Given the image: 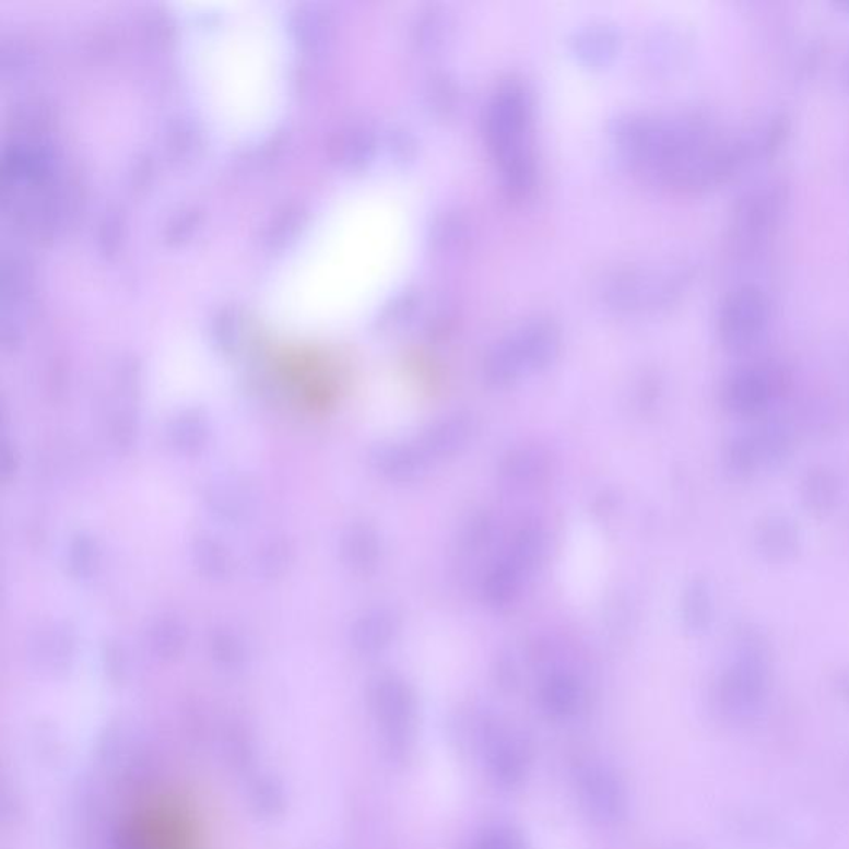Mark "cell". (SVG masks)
Segmentation results:
<instances>
[{"label":"cell","mask_w":849,"mask_h":849,"mask_svg":"<svg viewBox=\"0 0 849 849\" xmlns=\"http://www.w3.org/2000/svg\"><path fill=\"white\" fill-rule=\"evenodd\" d=\"M166 438L178 453L197 457L210 440V420L201 409H185L173 416L166 428Z\"/></svg>","instance_id":"obj_12"},{"label":"cell","mask_w":849,"mask_h":849,"mask_svg":"<svg viewBox=\"0 0 849 849\" xmlns=\"http://www.w3.org/2000/svg\"><path fill=\"white\" fill-rule=\"evenodd\" d=\"M503 473L509 482L530 485L546 473V460L536 451L518 450L506 458Z\"/></svg>","instance_id":"obj_25"},{"label":"cell","mask_w":849,"mask_h":849,"mask_svg":"<svg viewBox=\"0 0 849 849\" xmlns=\"http://www.w3.org/2000/svg\"><path fill=\"white\" fill-rule=\"evenodd\" d=\"M188 629L179 617L165 614L153 621L149 629V642L160 659H175L185 649Z\"/></svg>","instance_id":"obj_20"},{"label":"cell","mask_w":849,"mask_h":849,"mask_svg":"<svg viewBox=\"0 0 849 849\" xmlns=\"http://www.w3.org/2000/svg\"><path fill=\"white\" fill-rule=\"evenodd\" d=\"M791 130V118L785 111H778L777 115L768 120V123L762 128L760 134L755 138L758 155H771L785 143Z\"/></svg>","instance_id":"obj_29"},{"label":"cell","mask_w":849,"mask_h":849,"mask_svg":"<svg viewBox=\"0 0 849 849\" xmlns=\"http://www.w3.org/2000/svg\"><path fill=\"white\" fill-rule=\"evenodd\" d=\"M471 849H527L523 836L509 826L486 829Z\"/></svg>","instance_id":"obj_32"},{"label":"cell","mask_w":849,"mask_h":849,"mask_svg":"<svg viewBox=\"0 0 849 849\" xmlns=\"http://www.w3.org/2000/svg\"><path fill=\"white\" fill-rule=\"evenodd\" d=\"M19 458L15 455V448L8 445L4 450V482H9L12 475L17 471Z\"/></svg>","instance_id":"obj_33"},{"label":"cell","mask_w":849,"mask_h":849,"mask_svg":"<svg viewBox=\"0 0 849 849\" xmlns=\"http://www.w3.org/2000/svg\"><path fill=\"white\" fill-rule=\"evenodd\" d=\"M208 505L214 515L224 521H243L255 508L252 492L241 480H223L211 485L207 495Z\"/></svg>","instance_id":"obj_17"},{"label":"cell","mask_w":849,"mask_h":849,"mask_svg":"<svg viewBox=\"0 0 849 849\" xmlns=\"http://www.w3.org/2000/svg\"><path fill=\"white\" fill-rule=\"evenodd\" d=\"M547 540L540 527H527L516 534L509 563L521 573L536 568L546 554Z\"/></svg>","instance_id":"obj_22"},{"label":"cell","mask_w":849,"mask_h":849,"mask_svg":"<svg viewBox=\"0 0 849 849\" xmlns=\"http://www.w3.org/2000/svg\"><path fill=\"white\" fill-rule=\"evenodd\" d=\"M425 101L435 114H448L457 105V83L447 73H435L425 89Z\"/></svg>","instance_id":"obj_27"},{"label":"cell","mask_w":849,"mask_h":849,"mask_svg":"<svg viewBox=\"0 0 849 849\" xmlns=\"http://www.w3.org/2000/svg\"><path fill=\"white\" fill-rule=\"evenodd\" d=\"M399 621L390 609L377 608L365 612L352 626V644L358 652L377 653L386 649L396 637Z\"/></svg>","instance_id":"obj_15"},{"label":"cell","mask_w":849,"mask_h":849,"mask_svg":"<svg viewBox=\"0 0 849 849\" xmlns=\"http://www.w3.org/2000/svg\"><path fill=\"white\" fill-rule=\"evenodd\" d=\"M790 197L783 178L768 179L743 191L732 208L730 234L742 251L755 248L777 226Z\"/></svg>","instance_id":"obj_3"},{"label":"cell","mask_w":849,"mask_h":849,"mask_svg":"<svg viewBox=\"0 0 849 849\" xmlns=\"http://www.w3.org/2000/svg\"><path fill=\"white\" fill-rule=\"evenodd\" d=\"M75 633L67 623H50L42 627L34 639L37 659L49 664H63L72 657Z\"/></svg>","instance_id":"obj_18"},{"label":"cell","mask_w":849,"mask_h":849,"mask_svg":"<svg viewBox=\"0 0 849 849\" xmlns=\"http://www.w3.org/2000/svg\"><path fill=\"white\" fill-rule=\"evenodd\" d=\"M467 234V220L457 211H447L434 221L432 239L441 249L453 248L463 241Z\"/></svg>","instance_id":"obj_28"},{"label":"cell","mask_w":849,"mask_h":849,"mask_svg":"<svg viewBox=\"0 0 849 849\" xmlns=\"http://www.w3.org/2000/svg\"><path fill=\"white\" fill-rule=\"evenodd\" d=\"M473 434V420L468 415H451L434 423L420 441L425 457H450L467 447Z\"/></svg>","instance_id":"obj_14"},{"label":"cell","mask_w":849,"mask_h":849,"mask_svg":"<svg viewBox=\"0 0 849 849\" xmlns=\"http://www.w3.org/2000/svg\"><path fill=\"white\" fill-rule=\"evenodd\" d=\"M540 701L544 712L553 719H571L585 705V687L575 675L557 672L541 685Z\"/></svg>","instance_id":"obj_11"},{"label":"cell","mask_w":849,"mask_h":849,"mask_svg":"<svg viewBox=\"0 0 849 849\" xmlns=\"http://www.w3.org/2000/svg\"><path fill=\"white\" fill-rule=\"evenodd\" d=\"M770 317V299L757 284H740L723 297L717 317L722 341L730 347H745L762 334Z\"/></svg>","instance_id":"obj_7"},{"label":"cell","mask_w":849,"mask_h":849,"mask_svg":"<svg viewBox=\"0 0 849 849\" xmlns=\"http://www.w3.org/2000/svg\"><path fill=\"white\" fill-rule=\"evenodd\" d=\"M579 803L589 818L601 825H616L627 815V791L616 771L601 762H586L576 771Z\"/></svg>","instance_id":"obj_8"},{"label":"cell","mask_w":849,"mask_h":849,"mask_svg":"<svg viewBox=\"0 0 849 849\" xmlns=\"http://www.w3.org/2000/svg\"><path fill=\"white\" fill-rule=\"evenodd\" d=\"M67 566L73 578H92L101 566V547L97 541L86 533L75 534L67 550Z\"/></svg>","instance_id":"obj_23"},{"label":"cell","mask_w":849,"mask_h":849,"mask_svg":"<svg viewBox=\"0 0 849 849\" xmlns=\"http://www.w3.org/2000/svg\"><path fill=\"white\" fill-rule=\"evenodd\" d=\"M475 745L496 787H520L530 770V745L520 733L495 719H482L475 727Z\"/></svg>","instance_id":"obj_4"},{"label":"cell","mask_w":849,"mask_h":849,"mask_svg":"<svg viewBox=\"0 0 849 849\" xmlns=\"http://www.w3.org/2000/svg\"><path fill=\"white\" fill-rule=\"evenodd\" d=\"M681 272H656L624 268L605 278L602 294L611 306L621 310H640L664 306L684 284Z\"/></svg>","instance_id":"obj_5"},{"label":"cell","mask_w":849,"mask_h":849,"mask_svg":"<svg viewBox=\"0 0 849 849\" xmlns=\"http://www.w3.org/2000/svg\"><path fill=\"white\" fill-rule=\"evenodd\" d=\"M534 101L530 85L518 76L496 83L483 110V137L496 162L533 149Z\"/></svg>","instance_id":"obj_2"},{"label":"cell","mask_w":849,"mask_h":849,"mask_svg":"<svg viewBox=\"0 0 849 849\" xmlns=\"http://www.w3.org/2000/svg\"><path fill=\"white\" fill-rule=\"evenodd\" d=\"M764 697V681L752 669H740L720 685L717 707L720 716L733 726H742L757 716Z\"/></svg>","instance_id":"obj_9"},{"label":"cell","mask_w":849,"mask_h":849,"mask_svg":"<svg viewBox=\"0 0 849 849\" xmlns=\"http://www.w3.org/2000/svg\"><path fill=\"white\" fill-rule=\"evenodd\" d=\"M621 32L611 22L596 21L581 25L573 32L571 50L588 66H604L614 59L621 49Z\"/></svg>","instance_id":"obj_10"},{"label":"cell","mask_w":849,"mask_h":849,"mask_svg":"<svg viewBox=\"0 0 849 849\" xmlns=\"http://www.w3.org/2000/svg\"><path fill=\"white\" fill-rule=\"evenodd\" d=\"M138 415L130 410H120L111 413L110 438L115 447L120 450H130L137 441Z\"/></svg>","instance_id":"obj_31"},{"label":"cell","mask_w":849,"mask_h":849,"mask_svg":"<svg viewBox=\"0 0 849 849\" xmlns=\"http://www.w3.org/2000/svg\"><path fill=\"white\" fill-rule=\"evenodd\" d=\"M341 556L355 575H370L380 559V541L370 524L355 523L341 540Z\"/></svg>","instance_id":"obj_16"},{"label":"cell","mask_w":849,"mask_h":849,"mask_svg":"<svg viewBox=\"0 0 849 849\" xmlns=\"http://www.w3.org/2000/svg\"><path fill=\"white\" fill-rule=\"evenodd\" d=\"M293 544L286 538H274L262 544L256 557V566L261 578L279 579L290 571L293 564Z\"/></svg>","instance_id":"obj_24"},{"label":"cell","mask_w":849,"mask_h":849,"mask_svg":"<svg viewBox=\"0 0 849 849\" xmlns=\"http://www.w3.org/2000/svg\"><path fill=\"white\" fill-rule=\"evenodd\" d=\"M412 28L413 40L420 49L434 50L450 35L451 17L444 8H428L416 15Z\"/></svg>","instance_id":"obj_21"},{"label":"cell","mask_w":849,"mask_h":849,"mask_svg":"<svg viewBox=\"0 0 849 849\" xmlns=\"http://www.w3.org/2000/svg\"><path fill=\"white\" fill-rule=\"evenodd\" d=\"M561 329L551 317L538 316L518 323L499 339L483 362V374L496 387L509 386L527 372L541 370L556 357Z\"/></svg>","instance_id":"obj_1"},{"label":"cell","mask_w":849,"mask_h":849,"mask_svg":"<svg viewBox=\"0 0 849 849\" xmlns=\"http://www.w3.org/2000/svg\"><path fill=\"white\" fill-rule=\"evenodd\" d=\"M194 566L211 581H224L233 573V557L229 551L211 536H198L191 546Z\"/></svg>","instance_id":"obj_19"},{"label":"cell","mask_w":849,"mask_h":849,"mask_svg":"<svg viewBox=\"0 0 849 849\" xmlns=\"http://www.w3.org/2000/svg\"><path fill=\"white\" fill-rule=\"evenodd\" d=\"M210 649L214 659L220 660L223 664H236L238 660L243 659V653H245L241 640L238 639V636L233 630L226 629V627H220V629H214L211 633Z\"/></svg>","instance_id":"obj_30"},{"label":"cell","mask_w":849,"mask_h":849,"mask_svg":"<svg viewBox=\"0 0 849 849\" xmlns=\"http://www.w3.org/2000/svg\"><path fill=\"white\" fill-rule=\"evenodd\" d=\"M520 569H516L511 563H503L496 566L485 582V594L492 604L503 605L512 601L520 589Z\"/></svg>","instance_id":"obj_26"},{"label":"cell","mask_w":849,"mask_h":849,"mask_svg":"<svg viewBox=\"0 0 849 849\" xmlns=\"http://www.w3.org/2000/svg\"><path fill=\"white\" fill-rule=\"evenodd\" d=\"M372 463L380 475L393 482H410L425 470L427 457L418 445L392 444L377 448Z\"/></svg>","instance_id":"obj_13"},{"label":"cell","mask_w":849,"mask_h":849,"mask_svg":"<svg viewBox=\"0 0 849 849\" xmlns=\"http://www.w3.org/2000/svg\"><path fill=\"white\" fill-rule=\"evenodd\" d=\"M372 695L390 755L396 758L409 757L415 743V694L402 679L384 675L375 682Z\"/></svg>","instance_id":"obj_6"}]
</instances>
